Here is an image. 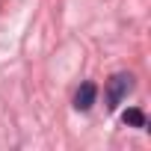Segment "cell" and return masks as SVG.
Segmentation results:
<instances>
[{
  "label": "cell",
  "mask_w": 151,
  "mask_h": 151,
  "mask_svg": "<svg viewBox=\"0 0 151 151\" xmlns=\"http://www.w3.org/2000/svg\"><path fill=\"white\" fill-rule=\"evenodd\" d=\"M130 86H133V77H130V74H116V77H110V83H107V107L116 110L119 101L130 92Z\"/></svg>",
  "instance_id": "1"
},
{
  "label": "cell",
  "mask_w": 151,
  "mask_h": 151,
  "mask_svg": "<svg viewBox=\"0 0 151 151\" xmlns=\"http://www.w3.org/2000/svg\"><path fill=\"white\" fill-rule=\"evenodd\" d=\"M95 95H98V86L95 83H83L77 89V95H74V107H77V110H89L95 104Z\"/></svg>",
  "instance_id": "2"
},
{
  "label": "cell",
  "mask_w": 151,
  "mask_h": 151,
  "mask_svg": "<svg viewBox=\"0 0 151 151\" xmlns=\"http://www.w3.org/2000/svg\"><path fill=\"white\" fill-rule=\"evenodd\" d=\"M122 122H124V124H130V127H145V113H142V110H136V107H130V110H124V113H122Z\"/></svg>",
  "instance_id": "3"
}]
</instances>
